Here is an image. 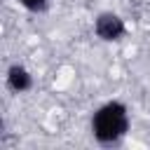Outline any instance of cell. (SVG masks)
<instances>
[{
	"mask_svg": "<svg viewBox=\"0 0 150 150\" xmlns=\"http://www.w3.org/2000/svg\"><path fill=\"white\" fill-rule=\"evenodd\" d=\"M19 2H21L26 9H33V12H38V9H42V7H45V2H47V0H19Z\"/></svg>",
	"mask_w": 150,
	"mask_h": 150,
	"instance_id": "4",
	"label": "cell"
},
{
	"mask_svg": "<svg viewBox=\"0 0 150 150\" xmlns=\"http://www.w3.org/2000/svg\"><path fill=\"white\" fill-rule=\"evenodd\" d=\"M127 129H129V115H127V108L122 103L112 101V103H105L103 108H98L94 112L91 131H94L96 141L115 143L127 134Z\"/></svg>",
	"mask_w": 150,
	"mask_h": 150,
	"instance_id": "1",
	"label": "cell"
},
{
	"mask_svg": "<svg viewBox=\"0 0 150 150\" xmlns=\"http://www.w3.org/2000/svg\"><path fill=\"white\" fill-rule=\"evenodd\" d=\"M94 28H96V35H98L101 40H108V42L120 40V38L124 35V21H122L117 14H110V12L101 14V16L96 19Z\"/></svg>",
	"mask_w": 150,
	"mask_h": 150,
	"instance_id": "2",
	"label": "cell"
},
{
	"mask_svg": "<svg viewBox=\"0 0 150 150\" xmlns=\"http://www.w3.org/2000/svg\"><path fill=\"white\" fill-rule=\"evenodd\" d=\"M30 84H33V77H30V73H28L23 66H12V68L7 70V87H9L12 91L21 94V91L30 89Z\"/></svg>",
	"mask_w": 150,
	"mask_h": 150,
	"instance_id": "3",
	"label": "cell"
}]
</instances>
